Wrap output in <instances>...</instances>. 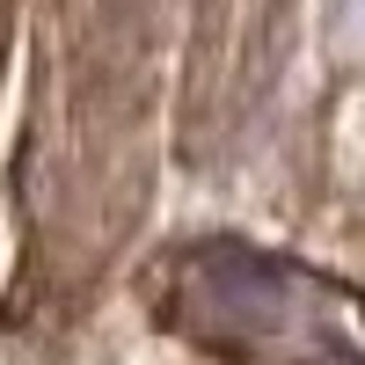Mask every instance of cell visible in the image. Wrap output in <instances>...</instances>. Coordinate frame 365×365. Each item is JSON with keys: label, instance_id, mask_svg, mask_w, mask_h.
<instances>
[{"label": "cell", "instance_id": "obj_1", "mask_svg": "<svg viewBox=\"0 0 365 365\" xmlns=\"http://www.w3.org/2000/svg\"><path fill=\"white\" fill-rule=\"evenodd\" d=\"M175 322L234 358H351V292L241 241H205L182 256Z\"/></svg>", "mask_w": 365, "mask_h": 365}]
</instances>
